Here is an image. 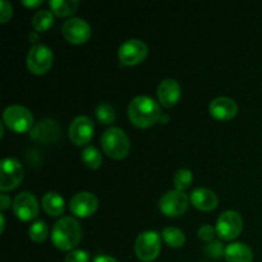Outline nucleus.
Returning <instances> with one entry per match:
<instances>
[{"mask_svg":"<svg viewBox=\"0 0 262 262\" xmlns=\"http://www.w3.org/2000/svg\"><path fill=\"white\" fill-rule=\"evenodd\" d=\"M129 119L136 127L148 128L161 118V107L155 99L140 95L130 101L128 106Z\"/></svg>","mask_w":262,"mask_h":262,"instance_id":"f257e3e1","label":"nucleus"},{"mask_svg":"<svg viewBox=\"0 0 262 262\" xmlns=\"http://www.w3.org/2000/svg\"><path fill=\"white\" fill-rule=\"evenodd\" d=\"M53 245L60 251H73L82 241L81 224L72 216H63L51 230Z\"/></svg>","mask_w":262,"mask_h":262,"instance_id":"f03ea898","label":"nucleus"},{"mask_svg":"<svg viewBox=\"0 0 262 262\" xmlns=\"http://www.w3.org/2000/svg\"><path fill=\"white\" fill-rule=\"evenodd\" d=\"M101 146L104 152L109 158L120 160L128 155L130 148L129 138L127 133L118 127H110L102 133Z\"/></svg>","mask_w":262,"mask_h":262,"instance_id":"7ed1b4c3","label":"nucleus"},{"mask_svg":"<svg viewBox=\"0 0 262 262\" xmlns=\"http://www.w3.org/2000/svg\"><path fill=\"white\" fill-rule=\"evenodd\" d=\"M3 123L15 133H25L33 125V115L28 107L9 105L3 113Z\"/></svg>","mask_w":262,"mask_h":262,"instance_id":"20e7f679","label":"nucleus"},{"mask_svg":"<svg viewBox=\"0 0 262 262\" xmlns=\"http://www.w3.org/2000/svg\"><path fill=\"white\" fill-rule=\"evenodd\" d=\"M161 251V235L155 230H146L138 234L135 242V253L142 262L155 260Z\"/></svg>","mask_w":262,"mask_h":262,"instance_id":"39448f33","label":"nucleus"},{"mask_svg":"<svg viewBox=\"0 0 262 262\" xmlns=\"http://www.w3.org/2000/svg\"><path fill=\"white\" fill-rule=\"evenodd\" d=\"M53 50L49 46L37 43L28 50L26 63H27V68L31 73L41 76V74L49 72V69L53 66Z\"/></svg>","mask_w":262,"mask_h":262,"instance_id":"423d86ee","label":"nucleus"},{"mask_svg":"<svg viewBox=\"0 0 262 262\" xmlns=\"http://www.w3.org/2000/svg\"><path fill=\"white\" fill-rule=\"evenodd\" d=\"M25 171L17 159L5 158L0 163V189L3 192L17 188L22 182Z\"/></svg>","mask_w":262,"mask_h":262,"instance_id":"0eeeda50","label":"nucleus"},{"mask_svg":"<svg viewBox=\"0 0 262 262\" xmlns=\"http://www.w3.org/2000/svg\"><path fill=\"white\" fill-rule=\"evenodd\" d=\"M189 206V197L186 192L171 189L163 194L159 202L160 211L169 217H178L187 211Z\"/></svg>","mask_w":262,"mask_h":262,"instance_id":"6e6552de","label":"nucleus"},{"mask_svg":"<svg viewBox=\"0 0 262 262\" xmlns=\"http://www.w3.org/2000/svg\"><path fill=\"white\" fill-rule=\"evenodd\" d=\"M148 55V48L142 40L129 38L118 49V58L123 66H137Z\"/></svg>","mask_w":262,"mask_h":262,"instance_id":"1a4fd4ad","label":"nucleus"},{"mask_svg":"<svg viewBox=\"0 0 262 262\" xmlns=\"http://www.w3.org/2000/svg\"><path fill=\"white\" fill-rule=\"evenodd\" d=\"M216 234L224 241H233L242 233L243 230V219L239 212L228 210L224 211L217 217Z\"/></svg>","mask_w":262,"mask_h":262,"instance_id":"9d476101","label":"nucleus"},{"mask_svg":"<svg viewBox=\"0 0 262 262\" xmlns=\"http://www.w3.org/2000/svg\"><path fill=\"white\" fill-rule=\"evenodd\" d=\"M61 33L68 42L79 45L89 41L91 37V26L86 19L79 17H72L64 22L61 27Z\"/></svg>","mask_w":262,"mask_h":262,"instance_id":"9b49d317","label":"nucleus"},{"mask_svg":"<svg viewBox=\"0 0 262 262\" xmlns=\"http://www.w3.org/2000/svg\"><path fill=\"white\" fill-rule=\"evenodd\" d=\"M14 215L22 222H30L37 217L40 205L36 196L31 192H20L13 201Z\"/></svg>","mask_w":262,"mask_h":262,"instance_id":"f8f14e48","label":"nucleus"},{"mask_svg":"<svg viewBox=\"0 0 262 262\" xmlns=\"http://www.w3.org/2000/svg\"><path fill=\"white\" fill-rule=\"evenodd\" d=\"M94 130L95 127L92 120L86 115H79L69 124V140L76 146L87 145L94 137Z\"/></svg>","mask_w":262,"mask_h":262,"instance_id":"ddd939ff","label":"nucleus"},{"mask_svg":"<svg viewBox=\"0 0 262 262\" xmlns=\"http://www.w3.org/2000/svg\"><path fill=\"white\" fill-rule=\"evenodd\" d=\"M99 207V200L91 192H78L72 197L69 209L72 214L78 217H89Z\"/></svg>","mask_w":262,"mask_h":262,"instance_id":"4468645a","label":"nucleus"},{"mask_svg":"<svg viewBox=\"0 0 262 262\" xmlns=\"http://www.w3.org/2000/svg\"><path fill=\"white\" fill-rule=\"evenodd\" d=\"M209 110L215 119L230 120L238 114V105L230 97L219 96L210 102Z\"/></svg>","mask_w":262,"mask_h":262,"instance_id":"2eb2a0df","label":"nucleus"},{"mask_svg":"<svg viewBox=\"0 0 262 262\" xmlns=\"http://www.w3.org/2000/svg\"><path fill=\"white\" fill-rule=\"evenodd\" d=\"M182 95L181 84L177 79L166 78L160 82L158 87V99L163 106L171 107L179 101Z\"/></svg>","mask_w":262,"mask_h":262,"instance_id":"dca6fc26","label":"nucleus"},{"mask_svg":"<svg viewBox=\"0 0 262 262\" xmlns=\"http://www.w3.org/2000/svg\"><path fill=\"white\" fill-rule=\"evenodd\" d=\"M189 202L201 211H211L217 207L219 199L214 191L205 187L194 188L189 194Z\"/></svg>","mask_w":262,"mask_h":262,"instance_id":"f3484780","label":"nucleus"},{"mask_svg":"<svg viewBox=\"0 0 262 262\" xmlns=\"http://www.w3.org/2000/svg\"><path fill=\"white\" fill-rule=\"evenodd\" d=\"M224 257L227 262H252L253 252L246 243L233 242L225 247Z\"/></svg>","mask_w":262,"mask_h":262,"instance_id":"a211bd4d","label":"nucleus"},{"mask_svg":"<svg viewBox=\"0 0 262 262\" xmlns=\"http://www.w3.org/2000/svg\"><path fill=\"white\" fill-rule=\"evenodd\" d=\"M41 204H42L46 214H49L50 216H60L66 210L64 199L56 192H48V193L43 194Z\"/></svg>","mask_w":262,"mask_h":262,"instance_id":"6ab92c4d","label":"nucleus"},{"mask_svg":"<svg viewBox=\"0 0 262 262\" xmlns=\"http://www.w3.org/2000/svg\"><path fill=\"white\" fill-rule=\"evenodd\" d=\"M161 238L164 242L171 248H181L186 243V235L179 228L176 227H166L161 232Z\"/></svg>","mask_w":262,"mask_h":262,"instance_id":"aec40b11","label":"nucleus"},{"mask_svg":"<svg viewBox=\"0 0 262 262\" xmlns=\"http://www.w3.org/2000/svg\"><path fill=\"white\" fill-rule=\"evenodd\" d=\"M53 13H55L59 17H68L73 14L78 8V0H50L49 2Z\"/></svg>","mask_w":262,"mask_h":262,"instance_id":"412c9836","label":"nucleus"},{"mask_svg":"<svg viewBox=\"0 0 262 262\" xmlns=\"http://www.w3.org/2000/svg\"><path fill=\"white\" fill-rule=\"evenodd\" d=\"M54 25V15L50 10H38L32 18V27L36 32H45Z\"/></svg>","mask_w":262,"mask_h":262,"instance_id":"4be33fe9","label":"nucleus"},{"mask_svg":"<svg viewBox=\"0 0 262 262\" xmlns=\"http://www.w3.org/2000/svg\"><path fill=\"white\" fill-rule=\"evenodd\" d=\"M82 163L90 169H97L101 166L102 164V156L101 152L97 150L95 146H86L82 151Z\"/></svg>","mask_w":262,"mask_h":262,"instance_id":"5701e85b","label":"nucleus"},{"mask_svg":"<svg viewBox=\"0 0 262 262\" xmlns=\"http://www.w3.org/2000/svg\"><path fill=\"white\" fill-rule=\"evenodd\" d=\"M95 114H96L97 120L105 125L113 124L115 122V118H117L114 107L112 105L106 104V102H101V104L97 105Z\"/></svg>","mask_w":262,"mask_h":262,"instance_id":"b1692460","label":"nucleus"},{"mask_svg":"<svg viewBox=\"0 0 262 262\" xmlns=\"http://www.w3.org/2000/svg\"><path fill=\"white\" fill-rule=\"evenodd\" d=\"M28 235L36 243H41L46 241L49 235V228L46 223L43 220H37V222L33 223L30 229H28Z\"/></svg>","mask_w":262,"mask_h":262,"instance_id":"393cba45","label":"nucleus"},{"mask_svg":"<svg viewBox=\"0 0 262 262\" xmlns=\"http://www.w3.org/2000/svg\"><path fill=\"white\" fill-rule=\"evenodd\" d=\"M193 181V176H192V171L189 169H179L176 174H174V187L178 191H186L189 186L192 184Z\"/></svg>","mask_w":262,"mask_h":262,"instance_id":"a878e982","label":"nucleus"},{"mask_svg":"<svg viewBox=\"0 0 262 262\" xmlns=\"http://www.w3.org/2000/svg\"><path fill=\"white\" fill-rule=\"evenodd\" d=\"M205 253L209 256L210 258H222L224 257L225 247L223 245L222 241H212L209 245L205 247Z\"/></svg>","mask_w":262,"mask_h":262,"instance_id":"bb28decb","label":"nucleus"},{"mask_svg":"<svg viewBox=\"0 0 262 262\" xmlns=\"http://www.w3.org/2000/svg\"><path fill=\"white\" fill-rule=\"evenodd\" d=\"M91 256L86 250H73L67 255L66 262H90Z\"/></svg>","mask_w":262,"mask_h":262,"instance_id":"cd10ccee","label":"nucleus"},{"mask_svg":"<svg viewBox=\"0 0 262 262\" xmlns=\"http://www.w3.org/2000/svg\"><path fill=\"white\" fill-rule=\"evenodd\" d=\"M215 233H216V229H215L212 225L205 224V225H201V227H200L199 232H197V235H199V238L201 241L210 243L214 241Z\"/></svg>","mask_w":262,"mask_h":262,"instance_id":"c85d7f7f","label":"nucleus"},{"mask_svg":"<svg viewBox=\"0 0 262 262\" xmlns=\"http://www.w3.org/2000/svg\"><path fill=\"white\" fill-rule=\"evenodd\" d=\"M13 15V7L7 0H0V22L7 23Z\"/></svg>","mask_w":262,"mask_h":262,"instance_id":"c756f323","label":"nucleus"},{"mask_svg":"<svg viewBox=\"0 0 262 262\" xmlns=\"http://www.w3.org/2000/svg\"><path fill=\"white\" fill-rule=\"evenodd\" d=\"M10 204H12V200H10L9 196H7V194H0V210L2 211H4V210H7L8 207L10 206Z\"/></svg>","mask_w":262,"mask_h":262,"instance_id":"7c9ffc66","label":"nucleus"},{"mask_svg":"<svg viewBox=\"0 0 262 262\" xmlns=\"http://www.w3.org/2000/svg\"><path fill=\"white\" fill-rule=\"evenodd\" d=\"M92 262H119V261L109 255H99L94 258V261Z\"/></svg>","mask_w":262,"mask_h":262,"instance_id":"2f4dec72","label":"nucleus"},{"mask_svg":"<svg viewBox=\"0 0 262 262\" xmlns=\"http://www.w3.org/2000/svg\"><path fill=\"white\" fill-rule=\"evenodd\" d=\"M22 4L27 8H36L42 4V0H35V2L33 0H31V2L30 0H25V2H22Z\"/></svg>","mask_w":262,"mask_h":262,"instance_id":"473e14b6","label":"nucleus"},{"mask_svg":"<svg viewBox=\"0 0 262 262\" xmlns=\"http://www.w3.org/2000/svg\"><path fill=\"white\" fill-rule=\"evenodd\" d=\"M28 38H30V41L32 43H35V45H37V41H38V35L36 32H31L30 35H28Z\"/></svg>","mask_w":262,"mask_h":262,"instance_id":"72a5a7b5","label":"nucleus"},{"mask_svg":"<svg viewBox=\"0 0 262 262\" xmlns=\"http://www.w3.org/2000/svg\"><path fill=\"white\" fill-rule=\"evenodd\" d=\"M0 222H2V227H0V232H4V228H5V216L4 214H0Z\"/></svg>","mask_w":262,"mask_h":262,"instance_id":"f704fd0d","label":"nucleus"},{"mask_svg":"<svg viewBox=\"0 0 262 262\" xmlns=\"http://www.w3.org/2000/svg\"><path fill=\"white\" fill-rule=\"evenodd\" d=\"M169 119H170V118H169V115H161L160 122L163 123V124H166V123L169 122Z\"/></svg>","mask_w":262,"mask_h":262,"instance_id":"c9c22d12","label":"nucleus"},{"mask_svg":"<svg viewBox=\"0 0 262 262\" xmlns=\"http://www.w3.org/2000/svg\"><path fill=\"white\" fill-rule=\"evenodd\" d=\"M4 123H2L0 124V137H3V135H4Z\"/></svg>","mask_w":262,"mask_h":262,"instance_id":"e433bc0d","label":"nucleus"}]
</instances>
